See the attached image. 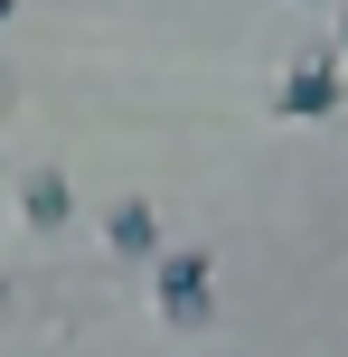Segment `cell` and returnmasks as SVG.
<instances>
[{"mask_svg": "<svg viewBox=\"0 0 348 357\" xmlns=\"http://www.w3.org/2000/svg\"><path fill=\"white\" fill-rule=\"evenodd\" d=\"M339 47H348V0H339Z\"/></svg>", "mask_w": 348, "mask_h": 357, "instance_id": "cell-5", "label": "cell"}, {"mask_svg": "<svg viewBox=\"0 0 348 357\" xmlns=\"http://www.w3.org/2000/svg\"><path fill=\"white\" fill-rule=\"evenodd\" d=\"M151 301H160V320L169 329H207L217 320V264H207L198 245H179V254H151Z\"/></svg>", "mask_w": 348, "mask_h": 357, "instance_id": "cell-1", "label": "cell"}, {"mask_svg": "<svg viewBox=\"0 0 348 357\" xmlns=\"http://www.w3.org/2000/svg\"><path fill=\"white\" fill-rule=\"evenodd\" d=\"M0 301H10V282H0Z\"/></svg>", "mask_w": 348, "mask_h": 357, "instance_id": "cell-8", "label": "cell"}, {"mask_svg": "<svg viewBox=\"0 0 348 357\" xmlns=\"http://www.w3.org/2000/svg\"><path fill=\"white\" fill-rule=\"evenodd\" d=\"M104 245L132 254V264L160 254V216H151V197H113V207H104Z\"/></svg>", "mask_w": 348, "mask_h": 357, "instance_id": "cell-4", "label": "cell"}, {"mask_svg": "<svg viewBox=\"0 0 348 357\" xmlns=\"http://www.w3.org/2000/svg\"><path fill=\"white\" fill-rule=\"evenodd\" d=\"M301 10H330V0H301Z\"/></svg>", "mask_w": 348, "mask_h": 357, "instance_id": "cell-6", "label": "cell"}, {"mask_svg": "<svg viewBox=\"0 0 348 357\" xmlns=\"http://www.w3.org/2000/svg\"><path fill=\"white\" fill-rule=\"evenodd\" d=\"M10 10H19V0H0V19H10Z\"/></svg>", "mask_w": 348, "mask_h": 357, "instance_id": "cell-7", "label": "cell"}, {"mask_svg": "<svg viewBox=\"0 0 348 357\" xmlns=\"http://www.w3.org/2000/svg\"><path fill=\"white\" fill-rule=\"evenodd\" d=\"M19 216H29L38 235H66V216H75V188H66V169H47V160H38L29 178H19Z\"/></svg>", "mask_w": 348, "mask_h": 357, "instance_id": "cell-3", "label": "cell"}, {"mask_svg": "<svg viewBox=\"0 0 348 357\" xmlns=\"http://www.w3.org/2000/svg\"><path fill=\"white\" fill-rule=\"evenodd\" d=\"M339 47H301L292 66H282V85H273V113L282 123H320V113H339Z\"/></svg>", "mask_w": 348, "mask_h": 357, "instance_id": "cell-2", "label": "cell"}]
</instances>
